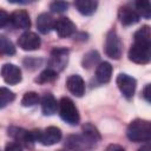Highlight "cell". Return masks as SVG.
<instances>
[{"label":"cell","instance_id":"cell-1","mask_svg":"<svg viewBox=\"0 0 151 151\" xmlns=\"http://www.w3.org/2000/svg\"><path fill=\"white\" fill-rule=\"evenodd\" d=\"M127 138L132 142H151V122L136 119L131 122L126 131Z\"/></svg>","mask_w":151,"mask_h":151},{"label":"cell","instance_id":"cell-2","mask_svg":"<svg viewBox=\"0 0 151 151\" xmlns=\"http://www.w3.org/2000/svg\"><path fill=\"white\" fill-rule=\"evenodd\" d=\"M59 114L61 119L70 125H77L80 120L76 104L67 97H63L59 101Z\"/></svg>","mask_w":151,"mask_h":151},{"label":"cell","instance_id":"cell-3","mask_svg":"<svg viewBox=\"0 0 151 151\" xmlns=\"http://www.w3.org/2000/svg\"><path fill=\"white\" fill-rule=\"evenodd\" d=\"M32 134L35 142H39L46 146L57 144L61 139V136H63L60 129L55 126H50L45 130H34L32 131Z\"/></svg>","mask_w":151,"mask_h":151},{"label":"cell","instance_id":"cell-4","mask_svg":"<svg viewBox=\"0 0 151 151\" xmlns=\"http://www.w3.org/2000/svg\"><path fill=\"white\" fill-rule=\"evenodd\" d=\"M94 140L83 134H70L66 138L65 146L72 151H91L96 146Z\"/></svg>","mask_w":151,"mask_h":151},{"label":"cell","instance_id":"cell-5","mask_svg":"<svg viewBox=\"0 0 151 151\" xmlns=\"http://www.w3.org/2000/svg\"><path fill=\"white\" fill-rule=\"evenodd\" d=\"M123 51V42L116 31H110L105 40V52L111 59H119Z\"/></svg>","mask_w":151,"mask_h":151},{"label":"cell","instance_id":"cell-6","mask_svg":"<svg viewBox=\"0 0 151 151\" xmlns=\"http://www.w3.org/2000/svg\"><path fill=\"white\" fill-rule=\"evenodd\" d=\"M129 59L136 64H147L151 60V46L134 42L129 50Z\"/></svg>","mask_w":151,"mask_h":151},{"label":"cell","instance_id":"cell-7","mask_svg":"<svg viewBox=\"0 0 151 151\" xmlns=\"http://www.w3.org/2000/svg\"><path fill=\"white\" fill-rule=\"evenodd\" d=\"M68 60V50L66 48H54L51 53V58L48 60V68L54 72H59L64 70Z\"/></svg>","mask_w":151,"mask_h":151},{"label":"cell","instance_id":"cell-8","mask_svg":"<svg viewBox=\"0 0 151 151\" xmlns=\"http://www.w3.org/2000/svg\"><path fill=\"white\" fill-rule=\"evenodd\" d=\"M117 85H118V88L120 90L122 94L127 98V99H131L134 94V91H136V79L132 78L131 76L129 74H125V73H120L118 74L117 77Z\"/></svg>","mask_w":151,"mask_h":151},{"label":"cell","instance_id":"cell-9","mask_svg":"<svg viewBox=\"0 0 151 151\" xmlns=\"http://www.w3.org/2000/svg\"><path fill=\"white\" fill-rule=\"evenodd\" d=\"M8 134L11 137H13L17 143H19L20 145L22 146H26V147H32L33 144L35 143L34 140V137L32 134V131H26L21 127H9L8 129Z\"/></svg>","mask_w":151,"mask_h":151},{"label":"cell","instance_id":"cell-10","mask_svg":"<svg viewBox=\"0 0 151 151\" xmlns=\"http://www.w3.org/2000/svg\"><path fill=\"white\" fill-rule=\"evenodd\" d=\"M40 38L33 32H25L18 39V45L24 51H34L40 47Z\"/></svg>","mask_w":151,"mask_h":151},{"label":"cell","instance_id":"cell-11","mask_svg":"<svg viewBox=\"0 0 151 151\" xmlns=\"http://www.w3.org/2000/svg\"><path fill=\"white\" fill-rule=\"evenodd\" d=\"M1 76L5 83L9 85H15L21 81V71L14 64H5L1 67Z\"/></svg>","mask_w":151,"mask_h":151},{"label":"cell","instance_id":"cell-12","mask_svg":"<svg viewBox=\"0 0 151 151\" xmlns=\"http://www.w3.org/2000/svg\"><path fill=\"white\" fill-rule=\"evenodd\" d=\"M54 29L57 32V34L60 38H66L70 37L76 31V25L73 24L72 20H70L68 18H59L55 20V25H54Z\"/></svg>","mask_w":151,"mask_h":151},{"label":"cell","instance_id":"cell-13","mask_svg":"<svg viewBox=\"0 0 151 151\" xmlns=\"http://www.w3.org/2000/svg\"><path fill=\"white\" fill-rule=\"evenodd\" d=\"M9 22L15 27L20 29H27L31 26V20L29 15L25 9H18L14 11L9 15Z\"/></svg>","mask_w":151,"mask_h":151},{"label":"cell","instance_id":"cell-14","mask_svg":"<svg viewBox=\"0 0 151 151\" xmlns=\"http://www.w3.org/2000/svg\"><path fill=\"white\" fill-rule=\"evenodd\" d=\"M118 18L119 21L124 25V26H130V25H134L139 21V15L137 13L136 9H133L130 6H123L119 8L118 11Z\"/></svg>","mask_w":151,"mask_h":151},{"label":"cell","instance_id":"cell-15","mask_svg":"<svg viewBox=\"0 0 151 151\" xmlns=\"http://www.w3.org/2000/svg\"><path fill=\"white\" fill-rule=\"evenodd\" d=\"M66 86H67L68 91L76 97H81L85 93V83H84L83 78L78 74L70 76L67 78Z\"/></svg>","mask_w":151,"mask_h":151},{"label":"cell","instance_id":"cell-16","mask_svg":"<svg viewBox=\"0 0 151 151\" xmlns=\"http://www.w3.org/2000/svg\"><path fill=\"white\" fill-rule=\"evenodd\" d=\"M54 25H55V20L51 14L41 13L37 18V28L42 34H47L52 29H54Z\"/></svg>","mask_w":151,"mask_h":151},{"label":"cell","instance_id":"cell-17","mask_svg":"<svg viewBox=\"0 0 151 151\" xmlns=\"http://www.w3.org/2000/svg\"><path fill=\"white\" fill-rule=\"evenodd\" d=\"M59 110V103L55 100L53 94L46 93L41 98V111L45 116H52Z\"/></svg>","mask_w":151,"mask_h":151},{"label":"cell","instance_id":"cell-18","mask_svg":"<svg viewBox=\"0 0 151 151\" xmlns=\"http://www.w3.org/2000/svg\"><path fill=\"white\" fill-rule=\"evenodd\" d=\"M112 76V66L107 61H101L96 68V78L99 83H109Z\"/></svg>","mask_w":151,"mask_h":151},{"label":"cell","instance_id":"cell-19","mask_svg":"<svg viewBox=\"0 0 151 151\" xmlns=\"http://www.w3.org/2000/svg\"><path fill=\"white\" fill-rule=\"evenodd\" d=\"M77 9L83 15H91L96 12L98 7V2L93 0H77L74 2Z\"/></svg>","mask_w":151,"mask_h":151},{"label":"cell","instance_id":"cell-20","mask_svg":"<svg viewBox=\"0 0 151 151\" xmlns=\"http://www.w3.org/2000/svg\"><path fill=\"white\" fill-rule=\"evenodd\" d=\"M134 42L136 44H143V45H150L151 46V28L149 26L140 27L134 33Z\"/></svg>","mask_w":151,"mask_h":151},{"label":"cell","instance_id":"cell-21","mask_svg":"<svg viewBox=\"0 0 151 151\" xmlns=\"http://www.w3.org/2000/svg\"><path fill=\"white\" fill-rule=\"evenodd\" d=\"M136 11L139 17L144 19H151V2L146 0H139L134 4Z\"/></svg>","mask_w":151,"mask_h":151},{"label":"cell","instance_id":"cell-22","mask_svg":"<svg viewBox=\"0 0 151 151\" xmlns=\"http://www.w3.org/2000/svg\"><path fill=\"white\" fill-rule=\"evenodd\" d=\"M0 51L4 54H8L12 55L15 53V47L12 44V41L9 39H7L5 35H0Z\"/></svg>","mask_w":151,"mask_h":151},{"label":"cell","instance_id":"cell-23","mask_svg":"<svg viewBox=\"0 0 151 151\" xmlns=\"http://www.w3.org/2000/svg\"><path fill=\"white\" fill-rule=\"evenodd\" d=\"M14 98H15V94L11 90H8L6 87H1L0 88V107L1 109L5 107L11 101H13Z\"/></svg>","mask_w":151,"mask_h":151},{"label":"cell","instance_id":"cell-24","mask_svg":"<svg viewBox=\"0 0 151 151\" xmlns=\"http://www.w3.org/2000/svg\"><path fill=\"white\" fill-rule=\"evenodd\" d=\"M83 133L85 136H87L88 138H91L92 140H94V142L100 140V133H99V131L91 123H87V124H85L83 126Z\"/></svg>","mask_w":151,"mask_h":151},{"label":"cell","instance_id":"cell-25","mask_svg":"<svg viewBox=\"0 0 151 151\" xmlns=\"http://www.w3.org/2000/svg\"><path fill=\"white\" fill-rule=\"evenodd\" d=\"M57 76H58V73H57V72H54L53 70L47 68V70L42 71V72L38 76V78L35 79V81H37V83H39V84L50 83V81H53V80L57 78Z\"/></svg>","mask_w":151,"mask_h":151},{"label":"cell","instance_id":"cell-26","mask_svg":"<svg viewBox=\"0 0 151 151\" xmlns=\"http://www.w3.org/2000/svg\"><path fill=\"white\" fill-rule=\"evenodd\" d=\"M40 100L38 93L35 92H26L21 99V105L25 106V107H29V106H33L35 104H38Z\"/></svg>","mask_w":151,"mask_h":151},{"label":"cell","instance_id":"cell-27","mask_svg":"<svg viewBox=\"0 0 151 151\" xmlns=\"http://www.w3.org/2000/svg\"><path fill=\"white\" fill-rule=\"evenodd\" d=\"M98 59H99V54H98L97 52H90L88 54H86V55L84 57L83 65H84V67H90V66H92Z\"/></svg>","mask_w":151,"mask_h":151},{"label":"cell","instance_id":"cell-28","mask_svg":"<svg viewBox=\"0 0 151 151\" xmlns=\"http://www.w3.org/2000/svg\"><path fill=\"white\" fill-rule=\"evenodd\" d=\"M67 8H68V4L65 1H54L51 4V11L54 13H63L67 11Z\"/></svg>","mask_w":151,"mask_h":151},{"label":"cell","instance_id":"cell-29","mask_svg":"<svg viewBox=\"0 0 151 151\" xmlns=\"http://www.w3.org/2000/svg\"><path fill=\"white\" fill-rule=\"evenodd\" d=\"M24 64L27 68L29 70H34L37 67H39V65L41 64V60H37V59H33V58H26L24 60Z\"/></svg>","mask_w":151,"mask_h":151},{"label":"cell","instance_id":"cell-30","mask_svg":"<svg viewBox=\"0 0 151 151\" xmlns=\"http://www.w3.org/2000/svg\"><path fill=\"white\" fill-rule=\"evenodd\" d=\"M5 151H22V145L19 143H8L5 147Z\"/></svg>","mask_w":151,"mask_h":151},{"label":"cell","instance_id":"cell-31","mask_svg":"<svg viewBox=\"0 0 151 151\" xmlns=\"http://www.w3.org/2000/svg\"><path fill=\"white\" fill-rule=\"evenodd\" d=\"M8 21H9V15L4 9H0V27H4Z\"/></svg>","mask_w":151,"mask_h":151},{"label":"cell","instance_id":"cell-32","mask_svg":"<svg viewBox=\"0 0 151 151\" xmlns=\"http://www.w3.org/2000/svg\"><path fill=\"white\" fill-rule=\"evenodd\" d=\"M143 97L146 101L151 103V84H147L143 90Z\"/></svg>","mask_w":151,"mask_h":151},{"label":"cell","instance_id":"cell-33","mask_svg":"<svg viewBox=\"0 0 151 151\" xmlns=\"http://www.w3.org/2000/svg\"><path fill=\"white\" fill-rule=\"evenodd\" d=\"M105 151H125L124 147H122L120 145H117V144H111L106 147Z\"/></svg>","mask_w":151,"mask_h":151},{"label":"cell","instance_id":"cell-34","mask_svg":"<svg viewBox=\"0 0 151 151\" xmlns=\"http://www.w3.org/2000/svg\"><path fill=\"white\" fill-rule=\"evenodd\" d=\"M138 151H151V143L145 144V145H142V146L138 149Z\"/></svg>","mask_w":151,"mask_h":151}]
</instances>
